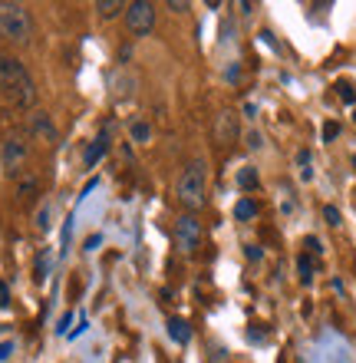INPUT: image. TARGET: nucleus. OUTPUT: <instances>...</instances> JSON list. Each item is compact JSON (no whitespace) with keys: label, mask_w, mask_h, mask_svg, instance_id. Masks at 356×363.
<instances>
[{"label":"nucleus","mask_w":356,"mask_h":363,"mask_svg":"<svg viewBox=\"0 0 356 363\" xmlns=\"http://www.w3.org/2000/svg\"><path fill=\"white\" fill-rule=\"evenodd\" d=\"M222 133L224 135H228V133L234 135V119H228V116H224V119H222Z\"/></svg>","instance_id":"20"},{"label":"nucleus","mask_w":356,"mask_h":363,"mask_svg":"<svg viewBox=\"0 0 356 363\" xmlns=\"http://www.w3.org/2000/svg\"><path fill=\"white\" fill-rule=\"evenodd\" d=\"M168 337H172L175 344H188L192 340V327L185 324V320H178V317H172L168 320Z\"/></svg>","instance_id":"9"},{"label":"nucleus","mask_w":356,"mask_h":363,"mask_svg":"<svg viewBox=\"0 0 356 363\" xmlns=\"http://www.w3.org/2000/svg\"><path fill=\"white\" fill-rule=\"evenodd\" d=\"M27 143H23V139H20V135H10L7 143H4V152H0V159H4V169H7V172H17L20 165L27 162Z\"/></svg>","instance_id":"6"},{"label":"nucleus","mask_w":356,"mask_h":363,"mask_svg":"<svg viewBox=\"0 0 356 363\" xmlns=\"http://www.w3.org/2000/svg\"><path fill=\"white\" fill-rule=\"evenodd\" d=\"M297 268H300V281H304V284H310V281H314V261H310L307 255H300Z\"/></svg>","instance_id":"13"},{"label":"nucleus","mask_w":356,"mask_h":363,"mask_svg":"<svg viewBox=\"0 0 356 363\" xmlns=\"http://www.w3.org/2000/svg\"><path fill=\"white\" fill-rule=\"evenodd\" d=\"M340 99H343V103H356V89L350 86V83H340Z\"/></svg>","instance_id":"15"},{"label":"nucleus","mask_w":356,"mask_h":363,"mask_svg":"<svg viewBox=\"0 0 356 363\" xmlns=\"http://www.w3.org/2000/svg\"><path fill=\"white\" fill-rule=\"evenodd\" d=\"M304 245H307L310 251H320V241H317V238H307V241H304Z\"/></svg>","instance_id":"25"},{"label":"nucleus","mask_w":356,"mask_h":363,"mask_svg":"<svg viewBox=\"0 0 356 363\" xmlns=\"http://www.w3.org/2000/svg\"><path fill=\"white\" fill-rule=\"evenodd\" d=\"M234 218L238 221H251V218H258V205L251 199H241L238 205H234Z\"/></svg>","instance_id":"10"},{"label":"nucleus","mask_w":356,"mask_h":363,"mask_svg":"<svg viewBox=\"0 0 356 363\" xmlns=\"http://www.w3.org/2000/svg\"><path fill=\"white\" fill-rule=\"evenodd\" d=\"M125 27L132 37H149L155 30V4L152 0H132L125 7Z\"/></svg>","instance_id":"4"},{"label":"nucleus","mask_w":356,"mask_h":363,"mask_svg":"<svg viewBox=\"0 0 356 363\" xmlns=\"http://www.w3.org/2000/svg\"><path fill=\"white\" fill-rule=\"evenodd\" d=\"M244 255H248L251 261H260V248H258V245H248V251H244Z\"/></svg>","instance_id":"21"},{"label":"nucleus","mask_w":356,"mask_h":363,"mask_svg":"<svg viewBox=\"0 0 356 363\" xmlns=\"http://www.w3.org/2000/svg\"><path fill=\"white\" fill-rule=\"evenodd\" d=\"M323 218H327V225H333V228H337V225H340V211L333 208V205H327V208H323Z\"/></svg>","instance_id":"17"},{"label":"nucleus","mask_w":356,"mask_h":363,"mask_svg":"<svg viewBox=\"0 0 356 363\" xmlns=\"http://www.w3.org/2000/svg\"><path fill=\"white\" fill-rule=\"evenodd\" d=\"M106 152H109V143H106V139H96V143H89L86 152H83V162H86V169H93V165H96Z\"/></svg>","instance_id":"7"},{"label":"nucleus","mask_w":356,"mask_h":363,"mask_svg":"<svg viewBox=\"0 0 356 363\" xmlns=\"http://www.w3.org/2000/svg\"><path fill=\"white\" fill-rule=\"evenodd\" d=\"M248 145H251V149H258V145H260V135L251 133V135H248Z\"/></svg>","instance_id":"23"},{"label":"nucleus","mask_w":356,"mask_h":363,"mask_svg":"<svg viewBox=\"0 0 356 363\" xmlns=\"http://www.w3.org/2000/svg\"><path fill=\"white\" fill-rule=\"evenodd\" d=\"M125 7H129V4H122V0H99V4H96V10H99V17H116V13H119V10H125Z\"/></svg>","instance_id":"11"},{"label":"nucleus","mask_w":356,"mask_h":363,"mask_svg":"<svg viewBox=\"0 0 356 363\" xmlns=\"http://www.w3.org/2000/svg\"><path fill=\"white\" fill-rule=\"evenodd\" d=\"M165 7H168V10H175V13H185V10H188V4H185V0H168Z\"/></svg>","instance_id":"19"},{"label":"nucleus","mask_w":356,"mask_h":363,"mask_svg":"<svg viewBox=\"0 0 356 363\" xmlns=\"http://www.w3.org/2000/svg\"><path fill=\"white\" fill-rule=\"evenodd\" d=\"M33 135H40V139H47V143H53V139H57V129H53V123H50L47 116L43 113H37L33 116Z\"/></svg>","instance_id":"8"},{"label":"nucleus","mask_w":356,"mask_h":363,"mask_svg":"<svg viewBox=\"0 0 356 363\" xmlns=\"http://www.w3.org/2000/svg\"><path fill=\"white\" fill-rule=\"evenodd\" d=\"M353 119H356V116H353Z\"/></svg>","instance_id":"26"},{"label":"nucleus","mask_w":356,"mask_h":363,"mask_svg":"<svg viewBox=\"0 0 356 363\" xmlns=\"http://www.w3.org/2000/svg\"><path fill=\"white\" fill-rule=\"evenodd\" d=\"M238 185H241L244 191L258 189V172H254V169H241V172H238Z\"/></svg>","instance_id":"12"},{"label":"nucleus","mask_w":356,"mask_h":363,"mask_svg":"<svg viewBox=\"0 0 356 363\" xmlns=\"http://www.w3.org/2000/svg\"><path fill=\"white\" fill-rule=\"evenodd\" d=\"M10 304V291H7V284H0V307H7Z\"/></svg>","instance_id":"22"},{"label":"nucleus","mask_w":356,"mask_h":363,"mask_svg":"<svg viewBox=\"0 0 356 363\" xmlns=\"http://www.w3.org/2000/svg\"><path fill=\"white\" fill-rule=\"evenodd\" d=\"M132 139H135V143H149V139H152L149 123H132Z\"/></svg>","instance_id":"14"},{"label":"nucleus","mask_w":356,"mask_h":363,"mask_svg":"<svg viewBox=\"0 0 356 363\" xmlns=\"http://www.w3.org/2000/svg\"><path fill=\"white\" fill-rule=\"evenodd\" d=\"M37 228H50V205H40V211H37Z\"/></svg>","instance_id":"16"},{"label":"nucleus","mask_w":356,"mask_h":363,"mask_svg":"<svg viewBox=\"0 0 356 363\" xmlns=\"http://www.w3.org/2000/svg\"><path fill=\"white\" fill-rule=\"evenodd\" d=\"M337 135H340V125L337 123H327V125H323V139H327V143H333Z\"/></svg>","instance_id":"18"},{"label":"nucleus","mask_w":356,"mask_h":363,"mask_svg":"<svg viewBox=\"0 0 356 363\" xmlns=\"http://www.w3.org/2000/svg\"><path fill=\"white\" fill-rule=\"evenodd\" d=\"M10 350H13V347H10V344H0V360H7V357H10Z\"/></svg>","instance_id":"24"},{"label":"nucleus","mask_w":356,"mask_h":363,"mask_svg":"<svg viewBox=\"0 0 356 363\" xmlns=\"http://www.w3.org/2000/svg\"><path fill=\"white\" fill-rule=\"evenodd\" d=\"M0 99L13 109H30L37 103V83L30 79L27 67L13 57H0Z\"/></svg>","instance_id":"1"},{"label":"nucleus","mask_w":356,"mask_h":363,"mask_svg":"<svg viewBox=\"0 0 356 363\" xmlns=\"http://www.w3.org/2000/svg\"><path fill=\"white\" fill-rule=\"evenodd\" d=\"M175 195H178L185 208L192 211H198L205 205V199H208V165L202 159L185 165V172L178 175V185H175Z\"/></svg>","instance_id":"2"},{"label":"nucleus","mask_w":356,"mask_h":363,"mask_svg":"<svg viewBox=\"0 0 356 363\" xmlns=\"http://www.w3.org/2000/svg\"><path fill=\"white\" fill-rule=\"evenodd\" d=\"M175 245H178L185 255L198 251V245H202V225H198L195 215H182V218L175 221Z\"/></svg>","instance_id":"5"},{"label":"nucleus","mask_w":356,"mask_h":363,"mask_svg":"<svg viewBox=\"0 0 356 363\" xmlns=\"http://www.w3.org/2000/svg\"><path fill=\"white\" fill-rule=\"evenodd\" d=\"M30 33H33L30 10L23 4H13V0H0V37L10 43H27Z\"/></svg>","instance_id":"3"}]
</instances>
